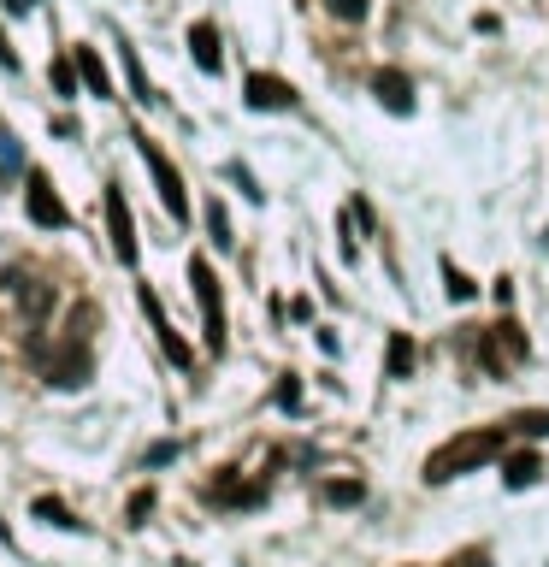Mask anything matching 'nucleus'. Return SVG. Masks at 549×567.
Here are the masks:
<instances>
[{"label": "nucleus", "mask_w": 549, "mask_h": 567, "mask_svg": "<svg viewBox=\"0 0 549 567\" xmlns=\"http://www.w3.org/2000/svg\"><path fill=\"white\" fill-rule=\"evenodd\" d=\"M508 455V426H473L461 438H449L443 449H431L426 461V479L431 485H449L455 473H473V467H490Z\"/></svg>", "instance_id": "obj_1"}, {"label": "nucleus", "mask_w": 549, "mask_h": 567, "mask_svg": "<svg viewBox=\"0 0 549 567\" xmlns=\"http://www.w3.org/2000/svg\"><path fill=\"white\" fill-rule=\"evenodd\" d=\"M30 355H36L42 378H48V384H60V390H77V384H89V373H95V361H89V349H77V337H71L65 349H48V343L36 337V343H30Z\"/></svg>", "instance_id": "obj_2"}, {"label": "nucleus", "mask_w": 549, "mask_h": 567, "mask_svg": "<svg viewBox=\"0 0 549 567\" xmlns=\"http://www.w3.org/2000/svg\"><path fill=\"white\" fill-rule=\"evenodd\" d=\"M189 284H195V302H201V325H207V349H225V302H219V284H213V266L195 254L189 260Z\"/></svg>", "instance_id": "obj_3"}, {"label": "nucleus", "mask_w": 549, "mask_h": 567, "mask_svg": "<svg viewBox=\"0 0 549 567\" xmlns=\"http://www.w3.org/2000/svg\"><path fill=\"white\" fill-rule=\"evenodd\" d=\"M136 148H142V160H148V172H154V184H160V201H166V213L172 219H189V195H183V178H178V166L160 154V142H148L142 130H136Z\"/></svg>", "instance_id": "obj_4"}, {"label": "nucleus", "mask_w": 549, "mask_h": 567, "mask_svg": "<svg viewBox=\"0 0 549 567\" xmlns=\"http://www.w3.org/2000/svg\"><path fill=\"white\" fill-rule=\"evenodd\" d=\"M479 355H485L490 373H502V367H520V361L532 355V343H526V331H520L514 319H502V325L485 331V349H479Z\"/></svg>", "instance_id": "obj_5"}, {"label": "nucleus", "mask_w": 549, "mask_h": 567, "mask_svg": "<svg viewBox=\"0 0 549 567\" xmlns=\"http://www.w3.org/2000/svg\"><path fill=\"white\" fill-rule=\"evenodd\" d=\"M24 201H30V219H36V225H48V231H65V225H71V213H65V201L54 195V178H48V172H30V195H24Z\"/></svg>", "instance_id": "obj_6"}, {"label": "nucleus", "mask_w": 549, "mask_h": 567, "mask_svg": "<svg viewBox=\"0 0 549 567\" xmlns=\"http://www.w3.org/2000/svg\"><path fill=\"white\" fill-rule=\"evenodd\" d=\"M107 231H113V254L124 266H136V225H130V207H124L119 184H107Z\"/></svg>", "instance_id": "obj_7"}, {"label": "nucleus", "mask_w": 549, "mask_h": 567, "mask_svg": "<svg viewBox=\"0 0 549 567\" xmlns=\"http://www.w3.org/2000/svg\"><path fill=\"white\" fill-rule=\"evenodd\" d=\"M136 302H142V314H148V325L160 331V349H166V355H172L178 367H195V349H189V343H183L178 331H172V319H166V308H160V296H154V290H142Z\"/></svg>", "instance_id": "obj_8"}, {"label": "nucleus", "mask_w": 549, "mask_h": 567, "mask_svg": "<svg viewBox=\"0 0 549 567\" xmlns=\"http://www.w3.org/2000/svg\"><path fill=\"white\" fill-rule=\"evenodd\" d=\"M372 95H378L390 113H408V107H414V83H408V71H396V65L372 71Z\"/></svg>", "instance_id": "obj_9"}, {"label": "nucleus", "mask_w": 549, "mask_h": 567, "mask_svg": "<svg viewBox=\"0 0 549 567\" xmlns=\"http://www.w3.org/2000/svg\"><path fill=\"white\" fill-rule=\"evenodd\" d=\"M248 107H272V113H284V107H296V89H290L284 77L254 71V77H248Z\"/></svg>", "instance_id": "obj_10"}, {"label": "nucleus", "mask_w": 549, "mask_h": 567, "mask_svg": "<svg viewBox=\"0 0 549 567\" xmlns=\"http://www.w3.org/2000/svg\"><path fill=\"white\" fill-rule=\"evenodd\" d=\"M189 54H195V65L201 71H219L225 65V48H219V24H189Z\"/></svg>", "instance_id": "obj_11"}, {"label": "nucleus", "mask_w": 549, "mask_h": 567, "mask_svg": "<svg viewBox=\"0 0 549 567\" xmlns=\"http://www.w3.org/2000/svg\"><path fill=\"white\" fill-rule=\"evenodd\" d=\"M71 65H77V77H83V89H89V95H101V101L113 95L107 65H101V54H95V48H77V54H71Z\"/></svg>", "instance_id": "obj_12"}, {"label": "nucleus", "mask_w": 549, "mask_h": 567, "mask_svg": "<svg viewBox=\"0 0 549 567\" xmlns=\"http://www.w3.org/2000/svg\"><path fill=\"white\" fill-rule=\"evenodd\" d=\"M538 473H544V461H538V455H502V479H508L514 491L538 485Z\"/></svg>", "instance_id": "obj_13"}, {"label": "nucleus", "mask_w": 549, "mask_h": 567, "mask_svg": "<svg viewBox=\"0 0 549 567\" xmlns=\"http://www.w3.org/2000/svg\"><path fill=\"white\" fill-rule=\"evenodd\" d=\"M18 308L30 319V331H36V325L48 319V308H54V290H48V284H24V290H18Z\"/></svg>", "instance_id": "obj_14"}, {"label": "nucleus", "mask_w": 549, "mask_h": 567, "mask_svg": "<svg viewBox=\"0 0 549 567\" xmlns=\"http://www.w3.org/2000/svg\"><path fill=\"white\" fill-rule=\"evenodd\" d=\"M213 497H219V503H231V508H254V503H266V485H231V479H219V485H213Z\"/></svg>", "instance_id": "obj_15"}, {"label": "nucleus", "mask_w": 549, "mask_h": 567, "mask_svg": "<svg viewBox=\"0 0 549 567\" xmlns=\"http://www.w3.org/2000/svg\"><path fill=\"white\" fill-rule=\"evenodd\" d=\"M384 373H390V378H408V373H414V343H408L402 331L390 337V355H384Z\"/></svg>", "instance_id": "obj_16"}, {"label": "nucleus", "mask_w": 549, "mask_h": 567, "mask_svg": "<svg viewBox=\"0 0 549 567\" xmlns=\"http://www.w3.org/2000/svg\"><path fill=\"white\" fill-rule=\"evenodd\" d=\"M508 432H526V438H549V408H526L508 420Z\"/></svg>", "instance_id": "obj_17"}, {"label": "nucleus", "mask_w": 549, "mask_h": 567, "mask_svg": "<svg viewBox=\"0 0 549 567\" xmlns=\"http://www.w3.org/2000/svg\"><path fill=\"white\" fill-rule=\"evenodd\" d=\"M124 77H130V89H136V101H154V89H148V71L136 60V48L124 42Z\"/></svg>", "instance_id": "obj_18"}, {"label": "nucleus", "mask_w": 549, "mask_h": 567, "mask_svg": "<svg viewBox=\"0 0 549 567\" xmlns=\"http://www.w3.org/2000/svg\"><path fill=\"white\" fill-rule=\"evenodd\" d=\"M366 491H361V479H331V485H325V503L331 508H349V503H361Z\"/></svg>", "instance_id": "obj_19"}, {"label": "nucleus", "mask_w": 549, "mask_h": 567, "mask_svg": "<svg viewBox=\"0 0 549 567\" xmlns=\"http://www.w3.org/2000/svg\"><path fill=\"white\" fill-rule=\"evenodd\" d=\"M207 237H213L219 249H231V219H225V207H219V201H207Z\"/></svg>", "instance_id": "obj_20"}, {"label": "nucleus", "mask_w": 549, "mask_h": 567, "mask_svg": "<svg viewBox=\"0 0 549 567\" xmlns=\"http://www.w3.org/2000/svg\"><path fill=\"white\" fill-rule=\"evenodd\" d=\"M443 284H449V302H473V290H479L461 266H443Z\"/></svg>", "instance_id": "obj_21"}, {"label": "nucleus", "mask_w": 549, "mask_h": 567, "mask_svg": "<svg viewBox=\"0 0 549 567\" xmlns=\"http://www.w3.org/2000/svg\"><path fill=\"white\" fill-rule=\"evenodd\" d=\"M18 166H24V160H18V142L0 130V178H18Z\"/></svg>", "instance_id": "obj_22"}, {"label": "nucleus", "mask_w": 549, "mask_h": 567, "mask_svg": "<svg viewBox=\"0 0 549 567\" xmlns=\"http://www.w3.org/2000/svg\"><path fill=\"white\" fill-rule=\"evenodd\" d=\"M54 89H60V95H77V65L71 60H54Z\"/></svg>", "instance_id": "obj_23"}, {"label": "nucleus", "mask_w": 549, "mask_h": 567, "mask_svg": "<svg viewBox=\"0 0 549 567\" xmlns=\"http://www.w3.org/2000/svg\"><path fill=\"white\" fill-rule=\"evenodd\" d=\"M36 514H42L48 526H77V520L65 514V503H54V497H42V503H36Z\"/></svg>", "instance_id": "obj_24"}, {"label": "nucleus", "mask_w": 549, "mask_h": 567, "mask_svg": "<svg viewBox=\"0 0 549 567\" xmlns=\"http://www.w3.org/2000/svg\"><path fill=\"white\" fill-rule=\"evenodd\" d=\"M325 6H331V12H337L343 24H355V18H366V0H325Z\"/></svg>", "instance_id": "obj_25"}, {"label": "nucleus", "mask_w": 549, "mask_h": 567, "mask_svg": "<svg viewBox=\"0 0 549 567\" xmlns=\"http://www.w3.org/2000/svg\"><path fill=\"white\" fill-rule=\"evenodd\" d=\"M148 508H154V491H136V497H130V520L142 526V520H148Z\"/></svg>", "instance_id": "obj_26"}, {"label": "nucleus", "mask_w": 549, "mask_h": 567, "mask_svg": "<svg viewBox=\"0 0 549 567\" xmlns=\"http://www.w3.org/2000/svg\"><path fill=\"white\" fill-rule=\"evenodd\" d=\"M172 455H178V443H154V449H148V467H166Z\"/></svg>", "instance_id": "obj_27"}, {"label": "nucleus", "mask_w": 549, "mask_h": 567, "mask_svg": "<svg viewBox=\"0 0 549 567\" xmlns=\"http://www.w3.org/2000/svg\"><path fill=\"white\" fill-rule=\"evenodd\" d=\"M485 562H490L485 550H467V556H455V562H443V567H485Z\"/></svg>", "instance_id": "obj_28"}, {"label": "nucleus", "mask_w": 549, "mask_h": 567, "mask_svg": "<svg viewBox=\"0 0 549 567\" xmlns=\"http://www.w3.org/2000/svg\"><path fill=\"white\" fill-rule=\"evenodd\" d=\"M0 71H18V54L6 48V36H0Z\"/></svg>", "instance_id": "obj_29"}, {"label": "nucleus", "mask_w": 549, "mask_h": 567, "mask_svg": "<svg viewBox=\"0 0 549 567\" xmlns=\"http://www.w3.org/2000/svg\"><path fill=\"white\" fill-rule=\"evenodd\" d=\"M30 6H42V0H6V12H12V18H24Z\"/></svg>", "instance_id": "obj_30"}]
</instances>
